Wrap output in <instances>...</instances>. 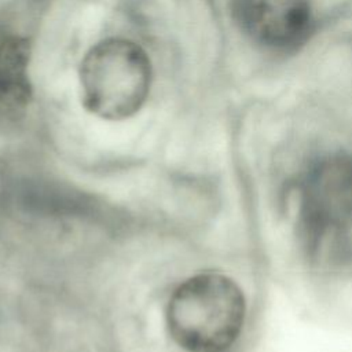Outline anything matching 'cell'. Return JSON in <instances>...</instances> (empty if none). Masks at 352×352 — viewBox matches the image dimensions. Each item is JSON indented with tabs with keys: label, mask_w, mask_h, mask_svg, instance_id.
<instances>
[{
	"label": "cell",
	"mask_w": 352,
	"mask_h": 352,
	"mask_svg": "<svg viewBox=\"0 0 352 352\" xmlns=\"http://www.w3.org/2000/svg\"><path fill=\"white\" fill-rule=\"evenodd\" d=\"M245 316L241 287L217 272L186 279L173 290L166 308L169 334L187 352H226L238 340Z\"/></svg>",
	"instance_id": "6da1fadb"
},
{
	"label": "cell",
	"mask_w": 352,
	"mask_h": 352,
	"mask_svg": "<svg viewBox=\"0 0 352 352\" xmlns=\"http://www.w3.org/2000/svg\"><path fill=\"white\" fill-rule=\"evenodd\" d=\"M151 63L135 43L107 38L92 47L81 62V100L87 111L120 121L136 114L151 87Z\"/></svg>",
	"instance_id": "7a4b0ae2"
},
{
	"label": "cell",
	"mask_w": 352,
	"mask_h": 352,
	"mask_svg": "<svg viewBox=\"0 0 352 352\" xmlns=\"http://www.w3.org/2000/svg\"><path fill=\"white\" fill-rule=\"evenodd\" d=\"M300 232L311 253L327 238L337 236L352 223V155L334 153L319 158L300 188Z\"/></svg>",
	"instance_id": "3957f363"
},
{
	"label": "cell",
	"mask_w": 352,
	"mask_h": 352,
	"mask_svg": "<svg viewBox=\"0 0 352 352\" xmlns=\"http://www.w3.org/2000/svg\"><path fill=\"white\" fill-rule=\"evenodd\" d=\"M232 16L253 41L278 50L298 45L311 28L308 0H232Z\"/></svg>",
	"instance_id": "277c9868"
},
{
	"label": "cell",
	"mask_w": 352,
	"mask_h": 352,
	"mask_svg": "<svg viewBox=\"0 0 352 352\" xmlns=\"http://www.w3.org/2000/svg\"><path fill=\"white\" fill-rule=\"evenodd\" d=\"M29 45L16 36H0V118L14 120L30 100Z\"/></svg>",
	"instance_id": "5b68a950"
}]
</instances>
